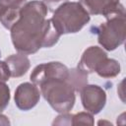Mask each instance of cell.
Masks as SVG:
<instances>
[{
    "label": "cell",
    "instance_id": "1",
    "mask_svg": "<svg viewBox=\"0 0 126 126\" xmlns=\"http://www.w3.org/2000/svg\"><path fill=\"white\" fill-rule=\"evenodd\" d=\"M46 15L47 8L42 1H30L21 8L19 19L10 30L12 43L19 53L33 54L42 47L49 22Z\"/></svg>",
    "mask_w": 126,
    "mask_h": 126
},
{
    "label": "cell",
    "instance_id": "2",
    "mask_svg": "<svg viewBox=\"0 0 126 126\" xmlns=\"http://www.w3.org/2000/svg\"><path fill=\"white\" fill-rule=\"evenodd\" d=\"M91 20L90 15L79 2L65 1L53 12L51 21L61 34L80 32Z\"/></svg>",
    "mask_w": 126,
    "mask_h": 126
},
{
    "label": "cell",
    "instance_id": "3",
    "mask_svg": "<svg viewBox=\"0 0 126 126\" xmlns=\"http://www.w3.org/2000/svg\"><path fill=\"white\" fill-rule=\"evenodd\" d=\"M39 88L40 94L56 112L66 113L73 108L76 100L75 90L67 80H49L42 83Z\"/></svg>",
    "mask_w": 126,
    "mask_h": 126
},
{
    "label": "cell",
    "instance_id": "4",
    "mask_svg": "<svg viewBox=\"0 0 126 126\" xmlns=\"http://www.w3.org/2000/svg\"><path fill=\"white\" fill-rule=\"evenodd\" d=\"M96 30L97 41L107 51L115 50L122 45L126 37V14L120 13L105 18Z\"/></svg>",
    "mask_w": 126,
    "mask_h": 126
},
{
    "label": "cell",
    "instance_id": "5",
    "mask_svg": "<svg viewBox=\"0 0 126 126\" xmlns=\"http://www.w3.org/2000/svg\"><path fill=\"white\" fill-rule=\"evenodd\" d=\"M68 75H69V69L64 64L60 62L52 61L37 65L32 70L30 78L32 83L39 87L42 83L49 80H53V79L67 80Z\"/></svg>",
    "mask_w": 126,
    "mask_h": 126
},
{
    "label": "cell",
    "instance_id": "6",
    "mask_svg": "<svg viewBox=\"0 0 126 126\" xmlns=\"http://www.w3.org/2000/svg\"><path fill=\"white\" fill-rule=\"evenodd\" d=\"M84 108L94 114L99 113L106 103L105 91L97 85H86L80 92Z\"/></svg>",
    "mask_w": 126,
    "mask_h": 126
},
{
    "label": "cell",
    "instance_id": "7",
    "mask_svg": "<svg viewBox=\"0 0 126 126\" xmlns=\"http://www.w3.org/2000/svg\"><path fill=\"white\" fill-rule=\"evenodd\" d=\"M40 98V92L36 85L33 83H22L20 84L14 95L15 104L21 110L27 111L33 108Z\"/></svg>",
    "mask_w": 126,
    "mask_h": 126
},
{
    "label": "cell",
    "instance_id": "8",
    "mask_svg": "<svg viewBox=\"0 0 126 126\" xmlns=\"http://www.w3.org/2000/svg\"><path fill=\"white\" fill-rule=\"evenodd\" d=\"M79 3L89 15H102L106 18L111 15L125 13V8L120 0H80Z\"/></svg>",
    "mask_w": 126,
    "mask_h": 126
},
{
    "label": "cell",
    "instance_id": "9",
    "mask_svg": "<svg viewBox=\"0 0 126 126\" xmlns=\"http://www.w3.org/2000/svg\"><path fill=\"white\" fill-rule=\"evenodd\" d=\"M106 57H107V54L101 47H98L95 45L90 46L84 51L79 61L78 68L88 74L94 73L95 72L98 65Z\"/></svg>",
    "mask_w": 126,
    "mask_h": 126
},
{
    "label": "cell",
    "instance_id": "10",
    "mask_svg": "<svg viewBox=\"0 0 126 126\" xmlns=\"http://www.w3.org/2000/svg\"><path fill=\"white\" fill-rule=\"evenodd\" d=\"M5 62L10 70L11 77L19 78L24 76L31 67L30 59L26 54H12L5 59Z\"/></svg>",
    "mask_w": 126,
    "mask_h": 126
},
{
    "label": "cell",
    "instance_id": "11",
    "mask_svg": "<svg viewBox=\"0 0 126 126\" xmlns=\"http://www.w3.org/2000/svg\"><path fill=\"white\" fill-rule=\"evenodd\" d=\"M95 73L101 78H114L120 73V64L117 60L106 57L98 65Z\"/></svg>",
    "mask_w": 126,
    "mask_h": 126
},
{
    "label": "cell",
    "instance_id": "12",
    "mask_svg": "<svg viewBox=\"0 0 126 126\" xmlns=\"http://www.w3.org/2000/svg\"><path fill=\"white\" fill-rule=\"evenodd\" d=\"M67 81L73 87L75 92L80 93L81 90L88 84V73L82 71L78 67L72 68L69 70Z\"/></svg>",
    "mask_w": 126,
    "mask_h": 126
},
{
    "label": "cell",
    "instance_id": "13",
    "mask_svg": "<svg viewBox=\"0 0 126 126\" xmlns=\"http://www.w3.org/2000/svg\"><path fill=\"white\" fill-rule=\"evenodd\" d=\"M3 6V5H2ZM21 9H13L8 7H2L0 11V23L7 30H11L13 25L17 22L20 16Z\"/></svg>",
    "mask_w": 126,
    "mask_h": 126
},
{
    "label": "cell",
    "instance_id": "14",
    "mask_svg": "<svg viewBox=\"0 0 126 126\" xmlns=\"http://www.w3.org/2000/svg\"><path fill=\"white\" fill-rule=\"evenodd\" d=\"M94 116L90 112H79L77 114H73L72 116V125L78 124H87L94 125Z\"/></svg>",
    "mask_w": 126,
    "mask_h": 126
},
{
    "label": "cell",
    "instance_id": "15",
    "mask_svg": "<svg viewBox=\"0 0 126 126\" xmlns=\"http://www.w3.org/2000/svg\"><path fill=\"white\" fill-rule=\"evenodd\" d=\"M10 97V88L6 83L0 82V113L7 107Z\"/></svg>",
    "mask_w": 126,
    "mask_h": 126
},
{
    "label": "cell",
    "instance_id": "16",
    "mask_svg": "<svg viewBox=\"0 0 126 126\" xmlns=\"http://www.w3.org/2000/svg\"><path fill=\"white\" fill-rule=\"evenodd\" d=\"M72 116L73 114H69L68 112L60 113V115L54 119L52 125H72Z\"/></svg>",
    "mask_w": 126,
    "mask_h": 126
},
{
    "label": "cell",
    "instance_id": "17",
    "mask_svg": "<svg viewBox=\"0 0 126 126\" xmlns=\"http://www.w3.org/2000/svg\"><path fill=\"white\" fill-rule=\"evenodd\" d=\"M26 2L27 0H0L1 5L13 9H21L26 4Z\"/></svg>",
    "mask_w": 126,
    "mask_h": 126
},
{
    "label": "cell",
    "instance_id": "18",
    "mask_svg": "<svg viewBox=\"0 0 126 126\" xmlns=\"http://www.w3.org/2000/svg\"><path fill=\"white\" fill-rule=\"evenodd\" d=\"M11 77L10 70L5 61H0V82L6 83Z\"/></svg>",
    "mask_w": 126,
    "mask_h": 126
},
{
    "label": "cell",
    "instance_id": "19",
    "mask_svg": "<svg viewBox=\"0 0 126 126\" xmlns=\"http://www.w3.org/2000/svg\"><path fill=\"white\" fill-rule=\"evenodd\" d=\"M0 125H10V121L7 116L0 114Z\"/></svg>",
    "mask_w": 126,
    "mask_h": 126
},
{
    "label": "cell",
    "instance_id": "20",
    "mask_svg": "<svg viewBox=\"0 0 126 126\" xmlns=\"http://www.w3.org/2000/svg\"><path fill=\"white\" fill-rule=\"evenodd\" d=\"M2 7H3V6H2L1 4H0V11H1V9H2Z\"/></svg>",
    "mask_w": 126,
    "mask_h": 126
},
{
    "label": "cell",
    "instance_id": "21",
    "mask_svg": "<svg viewBox=\"0 0 126 126\" xmlns=\"http://www.w3.org/2000/svg\"><path fill=\"white\" fill-rule=\"evenodd\" d=\"M0 56H1V52H0Z\"/></svg>",
    "mask_w": 126,
    "mask_h": 126
},
{
    "label": "cell",
    "instance_id": "22",
    "mask_svg": "<svg viewBox=\"0 0 126 126\" xmlns=\"http://www.w3.org/2000/svg\"><path fill=\"white\" fill-rule=\"evenodd\" d=\"M62 1H63V2H64V1H65V0H62Z\"/></svg>",
    "mask_w": 126,
    "mask_h": 126
}]
</instances>
